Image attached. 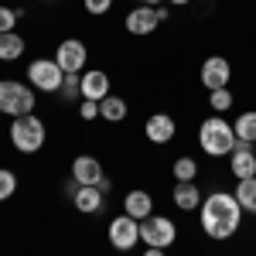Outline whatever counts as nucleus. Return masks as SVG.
<instances>
[{
  "label": "nucleus",
  "mask_w": 256,
  "mask_h": 256,
  "mask_svg": "<svg viewBox=\"0 0 256 256\" xmlns=\"http://www.w3.org/2000/svg\"><path fill=\"white\" fill-rule=\"evenodd\" d=\"M24 38H20L18 31H7V34H0V62H18L24 55Z\"/></svg>",
  "instance_id": "19"
},
{
  "label": "nucleus",
  "mask_w": 256,
  "mask_h": 256,
  "mask_svg": "<svg viewBox=\"0 0 256 256\" xmlns=\"http://www.w3.org/2000/svg\"><path fill=\"white\" fill-rule=\"evenodd\" d=\"M144 4H147V7H160L164 0H144Z\"/></svg>",
  "instance_id": "32"
},
{
  "label": "nucleus",
  "mask_w": 256,
  "mask_h": 256,
  "mask_svg": "<svg viewBox=\"0 0 256 256\" xmlns=\"http://www.w3.org/2000/svg\"><path fill=\"white\" fill-rule=\"evenodd\" d=\"M158 7H147V4H140V7H134L130 14H126V20H123V28L130 31V34H137V38H147V34H154L158 31Z\"/></svg>",
  "instance_id": "10"
},
{
  "label": "nucleus",
  "mask_w": 256,
  "mask_h": 256,
  "mask_svg": "<svg viewBox=\"0 0 256 256\" xmlns=\"http://www.w3.org/2000/svg\"><path fill=\"white\" fill-rule=\"evenodd\" d=\"M55 62L62 65L65 76H82V72H86V62H89V48H86L79 38H65V41H58V48H55Z\"/></svg>",
  "instance_id": "7"
},
{
  "label": "nucleus",
  "mask_w": 256,
  "mask_h": 256,
  "mask_svg": "<svg viewBox=\"0 0 256 256\" xmlns=\"http://www.w3.org/2000/svg\"><path fill=\"white\" fill-rule=\"evenodd\" d=\"M208 106L216 110L218 116H222V113H229V110L236 106V99H232V89H212V92H208Z\"/></svg>",
  "instance_id": "23"
},
{
  "label": "nucleus",
  "mask_w": 256,
  "mask_h": 256,
  "mask_svg": "<svg viewBox=\"0 0 256 256\" xmlns=\"http://www.w3.org/2000/svg\"><path fill=\"white\" fill-rule=\"evenodd\" d=\"M198 144H202V150L208 154V158H229L232 150H236V130H232V123L226 116H208L202 120V126H198Z\"/></svg>",
  "instance_id": "2"
},
{
  "label": "nucleus",
  "mask_w": 256,
  "mask_h": 256,
  "mask_svg": "<svg viewBox=\"0 0 256 256\" xmlns=\"http://www.w3.org/2000/svg\"><path fill=\"white\" fill-rule=\"evenodd\" d=\"M242 222V205L229 192H212L202 198V232L212 242H226L239 232Z\"/></svg>",
  "instance_id": "1"
},
{
  "label": "nucleus",
  "mask_w": 256,
  "mask_h": 256,
  "mask_svg": "<svg viewBox=\"0 0 256 256\" xmlns=\"http://www.w3.org/2000/svg\"><path fill=\"white\" fill-rule=\"evenodd\" d=\"M178 134V123L171 113H150V116L144 120V137L150 140V144H171Z\"/></svg>",
  "instance_id": "11"
},
{
  "label": "nucleus",
  "mask_w": 256,
  "mask_h": 256,
  "mask_svg": "<svg viewBox=\"0 0 256 256\" xmlns=\"http://www.w3.org/2000/svg\"><path fill=\"white\" fill-rule=\"evenodd\" d=\"M123 212H126L130 218H137V222H144V218L154 212V195H150V192H144V188L126 192V198H123Z\"/></svg>",
  "instance_id": "16"
},
{
  "label": "nucleus",
  "mask_w": 256,
  "mask_h": 256,
  "mask_svg": "<svg viewBox=\"0 0 256 256\" xmlns=\"http://www.w3.org/2000/svg\"><path fill=\"white\" fill-rule=\"evenodd\" d=\"M144 256H164V250H158V246H147V250H144Z\"/></svg>",
  "instance_id": "30"
},
{
  "label": "nucleus",
  "mask_w": 256,
  "mask_h": 256,
  "mask_svg": "<svg viewBox=\"0 0 256 256\" xmlns=\"http://www.w3.org/2000/svg\"><path fill=\"white\" fill-rule=\"evenodd\" d=\"M14 192H18V174L10 168H0V202H7Z\"/></svg>",
  "instance_id": "25"
},
{
  "label": "nucleus",
  "mask_w": 256,
  "mask_h": 256,
  "mask_svg": "<svg viewBox=\"0 0 256 256\" xmlns=\"http://www.w3.org/2000/svg\"><path fill=\"white\" fill-rule=\"evenodd\" d=\"M58 96L68 99V102L82 99V79H79V76H65V82H62V89H58Z\"/></svg>",
  "instance_id": "24"
},
{
  "label": "nucleus",
  "mask_w": 256,
  "mask_h": 256,
  "mask_svg": "<svg viewBox=\"0 0 256 256\" xmlns=\"http://www.w3.org/2000/svg\"><path fill=\"white\" fill-rule=\"evenodd\" d=\"M82 7H86L92 18H102V14L113 10V0H82Z\"/></svg>",
  "instance_id": "26"
},
{
  "label": "nucleus",
  "mask_w": 256,
  "mask_h": 256,
  "mask_svg": "<svg viewBox=\"0 0 256 256\" xmlns=\"http://www.w3.org/2000/svg\"><path fill=\"white\" fill-rule=\"evenodd\" d=\"M79 116H82V120H96V116H99V102H92V99H82V102H79Z\"/></svg>",
  "instance_id": "28"
},
{
  "label": "nucleus",
  "mask_w": 256,
  "mask_h": 256,
  "mask_svg": "<svg viewBox=\"0 0 256 256\" xmlns=\"http://www.w3.org/2000/svg\"><path fill=\"white\" fill-rule=\"evenodd\" d=\"M236 202L242 205V212L256 216V178H246V181H236Z\"/></svg>",
  "instance_id": "20"
},
{
  "label": "nucleus",
  "mask_w": 256,
  "mask_h": 256,
  "mask_svg": "<svg viewBox=\"0 0 256 256\" xmlns=\"http://www.w3.org/2000/svg\"><path fill=\"white\" fill-rule=\"evenodd\" d=\"M171 202L181 212H195V208H202V188L195 181H178L174 192H171Z\"/></svg>",
  "instance_id": "17"
},
{
  "label": "nucleus",
  "mask_w": 256,
  "mask_h": 256,
  "mask_svg": "<svg viewBox=\"0 0 256 256\" xmlns=\"http://www.w3.org/2000/svg\"><path fill=\"white\" fill-rule=\"evenodd\" d=\"M229 171H232L236 181L256 178V150H253V144H242V140H239L236 150L229 154Z\"/></svg>",
  "instance_id": "12"
},
{
  "label": "nucleus",
  "mask_w": 256,
  "mask_h": 256,
  "mask_svg": "<svg viewBox=\"0 0 256 256\" xmlns=\"http://www.w3.org/2000/svg\"><path fill=\"white\" fill-rule=\"evenodd\" d=\"M14 24H18V10H10V7H0V34L14 31Z\"/></svg>",
  "instance_id": "27"
},
{
  "label": "nucleus",
  "mask_w": 256,
  "mask_h": 256,
  "mask_svg": "<svg viewBox=\"0 0 256 256\" xmlns=\"http://www.w3.org/2000/svg\"><path fill=\"white\" fill-rule=\"evenodd\" d=\"M137 242H140V222L137 218H130L123 212V216H116L110 222V246L116 253H130Z\"/></svg>",
  "instance_id": "8"
},
{
  "label": "nucleus",
  "mask_w": 256,
  "mask_h": 256,
  "mask_svg": "<svg viewBox=\"0 0 256 256\" xmlns=\"http://www.w3.org/2000/svg\"><path fill=\"white\" fill-rule=\"evenodd\" d=\"M34 106H38V96H34L31 86L14 82V79L0 82V113L4 116H10V120L28 116V113H34Z\"/></svg>",
  "instance_id": "4"
},
{
  "label": "nucleus",
  "mask_w": 256,
  "mask_h": 256,
  "mask_svg": "<svg viewBox=\"0 0 256 256\" xmlns=\"http://www.w3.org/2000/svg\"><path fill=\"white\" fill-rule=\"evenodd\" d=\"M232 130H236V137L242 140V144H256V110L239 113L236 123H232Z\"/></svg>",
  "instance_id": "21"
},
{
  "label": "nucleus",
  "mask_w": 256,
  "mask_h": 256,
  "mask_svg": "<svg viewBox=\"0 0 256 256\" xmlns=\"http://www.w3.org/2000/svg\"><path fill=\"white\" fill-rule=\"evenodd\" d=\"M48 140V130H44V120L38 113H28V116H18L10 123V147L18 154H38Z\"/></svg>",
  "instance_id": "3"
},
{
  "label": "nucleus",
  "mask_w": 256,
  "mask_h": 256,
  "mask_svg": "<svg viewBox=\"0 0 256 256\" xmlns=\"http://www.w3.org/2000/svg\"><path fill=\"white\" fill-rule=\"evenodd\" d=\"M168 4H171V7H188L192 0H168Z\"/></svg>",
  "instance_id": "31"
},
{
  "label": "nucleus",
  "mask_w": 256,
  "mask_h": 256,
  "mask_svg": "<svg viewBox=\"0 0 256 256\" xmlns=\"http://www.w3.org/2000/svg\"><path fill=\"white\" fill-rule=\"evenodd\" d=\"M62 82H65V72L55 58H34L28 65V86L38 89V92H58Z\"/></svg>",
  "instance_id": "5"
},
{
  "label": "nucleus",
  "mask_w": 256,
  "mask_h": 256,
  "mask_svg": "<svg viewBox=\"0 0 256 256\" xmlns=\"http://www.w3.org/2000/svg\"><path fill=\"white\" fill-rule=\"evenodd\" d=\"M232 82V62L222 58V55H208L202 62V86L212 92V89H229Z\"/></svg>",
  "instance_id": "9"
},
{
  "label": "nucleus",
  "mask_w": 256,
  "mask_h": 256,
  "mask_svg": "<svg viewBox=\"0 0 256 256\" xmlns=\"http://www.w3.org/2000/svg\"><path fill=\"white\" fill-rule=\"evenodd\" d=\"M140 242H144V246L168 250V246L178 242V226L168 216H147L140 222Z\"/></svg>",
  "instance_id": "6"
},
{
  "label": "nucleus",
  "mask_w": 256,
  "mask_h": 256,
  "mask_svg": "<svg viewBox=\"0 0 256 256\" xmlns=\"http://www.w3.org/2000/svg\"><path fill=\"white\" fill-rule=\"evenodd\" d=\"M171 174H174V181H195L198 178V160L195 158H178L174 164H171Z\"/></svg>",
  "instance_id": "22"
},
{
  "label": "nucleus",
  "mask_w": 256,
  "mask_h": 256,
  "mask_svg": "<svg viewBox=\"0 0 256 256\" xmlns=\"http://www.w3.org/2000/svg\"><path fill=\"white\" fill-rule=\"evenodd\" d=\"M130 113V106H126V99L123 96H106L99 102V116L106 120V123H123Z\"/></svg>",
  "instance_id": "18"
},
{
  "label": "nucleus",
  "mask_w": 256,
  "mask_h": 256,
  "mask_svg": "<svg viewBox=\"0 0 256 256\" xmlns=\"http://www.w3.org/2000/svg\"><path fill=\"white\" fill-rule=\"evenodd\" d=\"M72 205H76V212H82V216H99L102 212V192H99L96 184H79L72 192Z\"/></svg>",
  "instance_id": "14"
},
{
  "label": "nucleus",
  "mask_w": 256,
  "mask_h": 256,
  "mask_svg": "<svg viewBox=\"0 0 256 256\" xmlns=\"http://www.w3.org/2000/svg\"><path fill=\"white\" fill-rule=\"evenodd\" d=\"M72 178H76L79 184H99L106 174H102L99 158H92V154H79V158L72 160Z\"/></svg>",
  "instance_id": "15"
},
{
  "label": "nucleus",
  "mask_w": 256,
  "mask_h": 256,
  "mask_svg": "<svg viewBox=\"0 0 256 256\" xmlns=\"http://www.w3.org/2000/svg\"><path fill=\"white\" fill-rule=\"evenodd\" d=\"M96 188H99V192H102V195H106V192H113V181H110V178H102V181H99Z\"/></svg>",
  "instance_id": "29"
},
{
  "label": "nucleus",
  "mask_w": 256,
  "mask_h": 256,
  "mask_svg": "<svg viewBox=\"0 0 256 256\" xmlns=\"http://www.w3.org/2000/svg\"><path fill=\"white\" fill-rule=\"evenodd\" d=\"M79 79H82V99L102 102V99L110 96V76L102 68H86Z\"/></svg>",
  "instance_id": "13"
}]
</instances>
